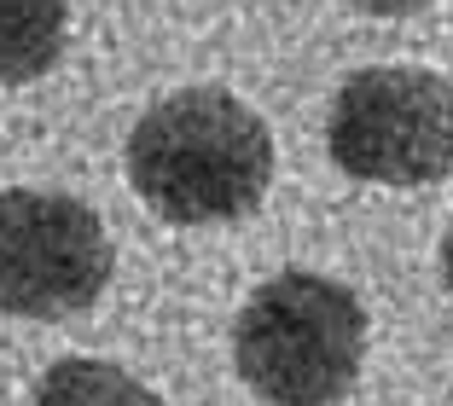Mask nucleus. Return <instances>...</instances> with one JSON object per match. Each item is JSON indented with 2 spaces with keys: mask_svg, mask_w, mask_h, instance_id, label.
I'll list each match as a JSON object with an SVG mask.
<instances>
[{
  "mask_svg": "<svg viewBox=\"0 0 453 406\" xmlns=\"http://www.w3.org/2000/svg\"><path fill=\"white\" fill-rule=\"evenodd\" d=\"M128 180L174 226L239 221L267 197V122L226 88H180L128 134Z\"/></svg>",
  "mask_w": 453,
  "mask_h": 406,
  "instance_id": "1",
  "label": "nucleus"
},
{
  "mask_svg": "<svg viewBox=\"0 0 453 406\" xmlns=\"http://www.w3.org/2000/svg\"><path fill=\"white\" fill-rule=\"evenodd\" d=\"M239 378L267 406H337L366 360L360 296L320 273H273L233 326Z\"/></svg>",
  "mask_w": 453,
  "mask_h": 406,
  "instance_id": "2",
  "label": "nucleus"
},
{
  "mask_svg": "<svg viewBox=\"0 0 453 406\" xmlns=\"http://www.w3.org/2000/svg\"><path fill=\"white\" fill-rule=\"evenodd\" d=\"M332 163L372 186H430L453 169V88L418 65H372L337 88Z\"/></svg>",
  "mask_w": 453,
  "mask_h": 406,
  "instance_id": "3",
  "label": "nucleus"
},
{
  "mask_svg": "<svg viewBox=\"0 0 453 406\" xmlns=\"http://www.w3.org/2000/svg\"><path fill=\"white\" fill-rule=\"evenodd\" d=\"M111 238L70 192H0V314L65 319L99 302Z\"/></svg>",
  "mask_w": 453,
  "mask_h": 406,
  "instance_id": "4",
  "label": "nucleus"
},
{
  "mask_svg": "<svg viewBox=\"0 0 453 406\" xmlns=\"http://www.w3.org/2000/svg\"><path fill=\"white\" fill-rule=\"evenodd\" d=\"M65 24L70 12L53 0H0V81L24 88V81L47 76L65 53Z\"/></svg>",
  "mask_w": 453,
  "mask_h": 406,
  "instance_id": "5",
  "label": "nucleus"
},
{
  "mask_svg": "<svg viewBox=\"0 0 453 406\" xmlns=\"http://www.w3.org/2000/svg\"><path fill=\"white\" fill-rule=\"evenodd\" d=\"M35 406H163V401L111 360H58L41 372Z\"/></svg>",
  "mask_w": 453,
  "mask_h": 406,
  "instance_id": "6",
  "label": "nucleus"
},
{
  "mask_svg": "<svg viewBox=\"0 0 453 406\" xmlns=\"http://www.w3.org/2000/svg\"><path fill=\"white\" fill-rule=\"evenodd\" d=\"M441 279H448V290H453V226H448V238H441Z\"/></svg>",
  "mask_w": 453,
  "mask_h": 406,
  "instance_id": "7",
  "label": "nucleus"
}]
</instances>
